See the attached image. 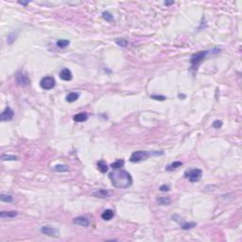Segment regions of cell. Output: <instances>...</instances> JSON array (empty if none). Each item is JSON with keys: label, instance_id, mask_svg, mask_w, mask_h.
<instances>
[{"label": "cell", "instance_id": "obj_1", "mask_svg": "<svg viewBox=\"0 0 242 242\" xmlns=\"http://www.w3.org/2000/svg\"><path fill=\"white\" fill-rule=\"evenodd\" d=\"M109 179L111 180L112 184L117 188L126 189L133 184V177L128 171L123 169L111 172L109 174Z\"/></svg>", "mask_w": 242, "mask_h": 242}, {"label": "cell", "instance_id": "obj_2", "mask_svg": "<svg viewBox=\"0 0 242 242\" xmlns=\"http://www.w3.org/2000/svg\"><path fill=\"white\" fill-rule=\"evenodd\" d=\"M151 156V152L145 151H134L130 157V161L131 163H139L142 161H145Z\"/></svg>", "mask_w": 242, "mask_h": 242}, {"label": "cell", "instance_id": "obj_3", "mask_svg": "<svg viewBox=\"0 0 242 242\" xmlns=\"http://www.w3.org/2000/svg\"><path fill=\"white\" fill-rule=\"evenodd\" d=\"M207 54H208V51H201V52H198L194 55H192L191 60H190L192 69L197 70L198 67H199V65L203 61V59L207 56Z\"/></svg>", "mask_w": 242, "mask_h": 242}, {"label": "cell", "instance_id": "obj_4", "mask_svg": "<svg viewBox=\"0 0 242 242\" xmlns=\"http://www.w3.org/2000/svg\"><path fill=\"white\" fill-rule=\"evenodd\" d=\"M202 176V171L200 168H193L185 172V177L188 178L191 183H198Z\"/></svg>", "mask_w": 242, "mask_h": 242}, {"label": "cell", "instance_id": "obj_5", "mask_svg": "<svg viewBox=\"0 0 242 242\" xmlns=\"http://www.w3.org/2000/svg\"><path fill=\"white\" fill-rule=\"evenodd\" d=\"M55 80L53 77L47 76V77H44L40 81V86L43 88L44 90H50L55 86Z\"/></svg>", "mask_w": 242, "mask_h": 242}, {"label": "cell", "instance_id": "obj_6", "mask_svg": "<svg viewBox=\"0 0 242 242\" xmlns=\"http://www.w3.org/2000/svg\"><path fill=\"white\" fill-rule=\"evenodd\" d=\"M15 79H16V82H17L20 86L26 87V86H29L30 83V79L27 78V76L24 74L23 72H18L15 76Z\"/></svg>", "mask_w": 242, "mask_h": 242}, {"label": "cell", "instance_id": "obj_7", "mask_svg": "<svg viewBox=\"0 0 242 242\" xmlns=\"http://www.w3.org/2000/svg\"><path fill=\"white\" fill-rule=\"evenodd\" d=\"M14 115V112L12 110L10 107H6L4 111L1 113V117H0V119L1 121H10L12 120L13 117Z\"/></svg>", "mask_w": 242, "mask_h": 242}, {"label": "cell", "instance_id": "obj_8", "mask_svg": "<svg viewBox=\"0 0 242 242\" xmlns=\"http://www.w3.org/2000/svg\"><path fill=\"white\" fill-rule=\"evenodd\" d=\"M41 232H42V234L46 235L48 236H57L58 235V230L55 229L52 226H49V225L43 226L41 228Z\"/></svg>", "mask_w": 242, "mask_h": 242}, {"label": "cell", "instance_id": "obj_9", "mask_svg": "<svg viewBox=\"0 0 242 242\" xmlns=\"http://www.w3.org/2000/svg\"><path fill=\"white\" fill-rule=\"evenodd\" d=\"M73 223L74 224H77V225H80V226H83V227H87L90 225V221L89 218H86V217H77L73 219Z\"/></svg>", "mask_w": 242, "mask_h": 242}, {"label": "cell", "instance_id": "obj_10", "mask_svg": "<svg viewBox=\"0 0 242 242\" xmlns=\"http://www.w3.org/2000/svg\"><path fill=\"white\" fill-rule=\"evenodd\" d=\"M59 76H60L61 80H65V81H69V80H72V78H73L72 73H71V71L68 68H63V69L61 70Z\"/></svg>", "mask_w": 242, "mask_h": 242}, {"label": "cell", "instance_id": "obj_11", "mask_svg": "<svg viewBox=\"0 0 242 242\" xmlns=\"http://www.w3.org/2000/svg\"><path fill=\"white\" fill-rule=\"evenodd\" d=\"M93 196L96 198H100V199H105V198H109L111 196V193L106 190V189H100L93 193Z\"/></svg>", "mask_w": 242, "mask_h": 242}, {"label": "cell", "instance_id": "obj_12", "mask_svg": "<svg viewBox=\"0 0 242 242\" xmlns=\"http://www.w3.org/2000/svg\"><path fill=\"white\" fill-rule=\"evenodd\" d=\"M88 117H89V115H88V114L86 113H80V114H77L76 115H74V121H76V122H84V121H86L88 119Z\"/></svg>", "mask_w": 242, "mask_h": 242}, {"label": "cell", "instance_id": "obj_13", "mask_svg": "<svg viewBox=\"0 0 242 242\" xmlns=\"http://www.w3.org/2000/svg\"><path fill=\"white\" fill-rule=\"evenodd\" d=\"M114 215V213L112 209H106V210L101 214V218H102V219H104V221H111Z\"/></svg>", "mask_w": 242, "mask_h": 242}, {"label": "cell", "instance_id": "obj_14", "mask_svg": "<svg viewBox=\"0 0 242 242\" xmlns=\"http://www.w3.org/2000/svg\"><path fill=\"white\" fill-rule=\"evenodd\" d=\"M156 202L159 205H169L171 203V199L168 197H159L156 199Z\"/></svg>", "mask_w": 242, "mask_h": 242}, {"label": "cell", "instance_id": "obj_15", "mask_svg": "<svg viewBox=\"0 0 242 242\" xmlns=\"http://www.w3.org/2000/svg\"><path fill=\"white\" fill-rule=\"evenodd\" d=\"M80 97V94L77 92H71L66 96V101L69 103L75 102L76 100H78V98Z\"/></svg>", "mask_w": 242, "mask_h": 242}, {"label": "cell", "instance_id": "obj_16", "mask_svg": "<svg viewBox=\"0 0 242 242\" xmlns=\"http://www.w3.org/2000/svg\"><path fill=\"white\" fill-rule=\"evenodd\" d=\"M18 215L17 211H2L0 213V217L2 218H15L16 216Z\"/></svg>", "mask_w": 242, "mask_h": 242}, {"label": "cell", "instance_id": "obj_17", "mask_svg": "<svg viewBox=\"0 0 242 242\" xmlns=\"http://www.w3.org/2000/svg\"><path fill=\"white\" fill-rule=\"evenodd\" d=\"M97 168L101 173H106L108 171V166L104 161H100L97 163Z\"/></svg>", "mask_w": 242, "mask_h": 242}, {"label": "cell", "instance_id": "obj_18", "mask_svg": "<svg viewBox=\"0 0 242 242\" xmlns=\"http://www.w3.org/2000/svg\"><path fill=\"white\" fill-rule=\"evenodd\" d=\"M182 166H183V163L180 162V161H176V162H174L172 164H170L169 166H167L166 167V169L167 170V171H171V170H174V169L178 168L179 167H182Z\"/></svg>", "mask_w": 242, "mask_h": 242}, {"label": "cell", "instance_id": "obj_19", "mask_svg": "<svg viewBox=\"0 0 242 242\" xmlns=\"http://www.w3.org/2000/svg\"><path fill=\"white\" fill-rule=\"evenodd\" d=\"M54 169L56 170L57 172H67L69 171V167L65 165H56L54 167Z\"/></svg>", "mask_w": 242, "mask_h": 242}, {"label": "cell", "instance_id": "obj_20", "mask_svg": "<svg viewBox=\"0 0 242 242\" xmlns=\"http://www.w3.org/2000/svg\"><path fill=\"white\" fill-rule=\"evenodd\" d=\"M17 159H18V157L15 155H10V154H2L1 155L2 161H16Z\"/></svg>", "mask_w": 242, "mask_h": 242}, {"label": "cell", "instance_id": "obj_21", "mask_svg": "<svg viewBox=\"0 0 242 242\" xmlns=\"http://www.w3.org/2000/svg\"><path fill=\"white\" fill-rule=\"evenodd\" d=\"M0 200L4 202H12L13 201V198L12 195H8V194H1L0 195Z\"/></svg>", "mask_w": 242, "mask_h": 242}, {"label": "cell", "instance_id": "obj_22", "mask_svg": "<svg viewBox=\"0 0 242 242\" xmlns=\"http://www.w3.org/2000/svg\"><path fill=\"white\" fill-rule=\"evenodd\" d=\"M69 44H70V42L68 40H63V39L58 40L57 41V46L60 47V48H65L66 46H69Z\"/></svg>", "mask_w": 242, "mask_h": 242}, {"label": "cell", "instance_id": "obj_23", "mask_svg": "<svg viewBox=\"0 0 242 242\" xmlns=\"http://www.w3.org/2000/svg\"><path fill=\"white\" fill-rule=\"evenodd\" d=\"M124 160H117V162H114L113 164H111V167L114 168V169H118L120 168L121 167L124 166Z\"/></svg>", "mask_w": 242, "mask_h": 242}, {"label": "cell", "instance_id": "obj_24", "mask_svg": "<svg viewBox=\"0 0 242 242\" xmlns=\"http://www.w3.org/2000/svg\"><path fill=\"white\" fill-rule=\"evenodd\" d=\"M196 223L195 222H185L184 223L183 225H182V229H184V230H189V229H192L193 227L196 226Z\"/></svg>", "mask_w": 242, "mask_h": 242}, {"label": "cell", "instance_id": "obj_25", "mask_svg": "<svg viewBox=\"0 0 242 242\" xmlns=\"http://www.w3.org/2000/svg\"><path fill=\"white\" fill-rule=\"evenodd\" d=\"M115 43H117L118 46H123V47L127 46V45H128V41L126 40V39H123V38H120V39H117V41H115Z\"/></svg>", "mask_w": 242, "mask_h": 242}, {"label": "cell", "instance_id": "obj_26", "mask_svg": "<svg viewBox=\"0 0 242 242\" xmlns=\"http://www.w3.org/2000/svg\"><path fill=\"white\" fill-rule=\"evenodd\" d=\"M102 17H103L104 19H105L106 21H109V22H110V21H112L113 18H114V17H113V15H112L111 13H110L109 12H104V13H102Z\"/></svg>", "mask_w": 242, "mask_h": 242}, {"label": "cell", "instance_id": "obj_27", "mask_svg": "<svg viewBox=\"0 0 242 242\" xmlns=\"http://www.w3.org/2000/svg\"><path fill=\"white\" fill-rule=\"evenodd\" d=\"M151 97L155 100H160V101L166 100V98H167L165 96H158V95H152V96H151Z\"/></svg>", "mask_w": 242, "mask_h": 242}, {"label": "cell", "instance_id": "obj_28", "mask_svg": "<svg viewBox=\"0 0 242 242\" xmlns=\"http://www.w3.org/2000/svg\"><path fill=\"white\" fill-rule=\"evenodd\" d=\"M222 126V121L221 120H216L215 122L213 123V127L215 129H219Z\"/></svg>", "mask_w": 242, "mask_h": 242}, {"label": "cell", "instance_id": "obj_29", "mask_svg": "<svg viewBox=\"0 0 242 242\" xmlns=\"http://www.w3.org/2000/svg\"><path fill=\"white\" fill-rule=\"evenodd\" d=\"M159 189H160L161 191H163V192H166V191H168L170 189V187H169V185L163 184V185L160 186V188H159Z\"/></svg>", "mask_w": 242, "mask_h": 242}, {"label": "cell", "instance_id": "obj_30", "mask_svg": "<svg viewBox=\"0 0 242 242\" xmlns=\"http://www.w3.org/2000/svg\"><path fill=\"white\" fill-rule=\"evenodd\" d=\"M174 2H165V5H171L173 4Z\"/></svg>", "mask_w": 242, "mask_h": 242}, {"label": "cell", "instance_id": "obj_31", "mask_svg": "<svg viewBox=\"0 0 242 242\" xmlns=\"http://www.w3.org/2000/svg\"><path fill=\"white\" fill-rule=\"evenodd\" d=\"M19 3H20V4H22V5H25V6H26V5L27 4V2H19Z\"/></svg>", "mask_w": 242, "mask_h": 242}]
</instances>
